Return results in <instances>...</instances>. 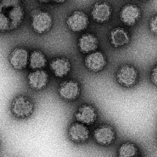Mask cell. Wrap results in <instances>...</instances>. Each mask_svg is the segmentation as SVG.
Wrapping results in <instances>:
<instances>
[{
  "instance_id": "1",
  "label": "cell",
  "mask_w": 157,
  "mask_h": 157,
  "mask_svg": "<svg viewBox=\"0 0 157 157\" xmlns=\"http://www.w3.org/2000/svg\"><path fill=\"white\" fill-rule=\"evenodd\" d=\"M13 113L16 117L24 118L30 116L34 110V105L32 101L24 96L16 97L11 105Z\"/></svg>"
},
{
  "instance_id": "3",
  "label": "cell",
  "mask_w": 157,
  "mask_h": 157,
  "mask_svg": "<svg viewBox=\"0 0 157 157\" xmlns=\"http://www.w3.org/2000/svg\"><path fill=\"white\" fill-rule=\"evenodd\" d=\"M136 70L132 66L125 65L121 67L117 75V81L121 85L126 87L133 86L137 79Z\"/></svg>"
},
{
  "instance_id": "17",
  "label": "cell",
  "mask_w": 157,
  "mask_h": 157,
  "mask_svg": "<svg viewBox=\"0 0 157 157\" xmlns=\"http://www.w3.org/2000/svg\"><path fill=\"white\" fill-rule=\"evenodd\" d=\"M140 156L138 148L131 142H126L119 147L118 157H137Z\"/></svg>"
},
{
  "instance_id": "14",
  "label": "cell",
  "mask_w": 157,
  "mask_h": 157,
  "mask_svg": "<svg viewBox=\"0 0 157 157\" xmlns=\"http://www.w3.org/2000/svg\"><path fill=\"white\" fill-rule=\"evenodd\" d=\"M50 66L51 69L57 77H64L70 71L71 65L69 61L64 58L54 59L50 63Z\"/></svg>"
},
{
  "instance_id": "21",
  "label": "cell",
  "mask_w": 157,
  "mask_h": 157,
  "mask_svg": "<svg viewBox=\"0 0 157 157\" xmlns=\"http://www.w3.org/2000/svg\"><path fill=\"white\" fill-rule=\"evenodd\" d=\"M150 27L151 32L157 35V15L154 16L151 20Z\"/></svg>"
},
{
  "instance_id": "20",
  "label": "cell",
  "mask_w": 157,
  "mask_h": 157,
  "mask_svg": "<svg viewBox=\"0 0 157 157\" xmlns=\"http://www.w3.org/2000/svg\"><path fill=\"white\" fill-rule=\"evenodd\" d=\"M9 26V22L8 18L2 13L0 16V27L2 30H7Z\"/></svg>"
},
{
  "instance_id": "7",
  "label": "cell",
  "mask_w": 157,
  "mask_h": 157,
  "mask_svg": "<svg viewBox=\"0 0 157 157\" xmlns=\"http://www.w3.org/2000/svg\"><path fill=\"white\" fill-rule=\"evenodd\" d=\"M89 23L88 16L84 13L81 11H77L73 13L67 21L70 29L74 32H79L85 29Z\"/></svg>"
},
{
  "instance_id": "8",
  "label": "cell",
  "mask_w": 157,
  "mask_h": 157,
  "mask_svg": "<svg viewBox=\"0 0 157 157\" xmlns=\"http://www.w3.org/2000/svg\"><path fill=\"white\" fill-rule=\"evenodd\" d=\"M140 10L138 7L133 4H128L124 7L120 12L122 21L127 25L135 24L140 17Z\"/></svg>"
},
{
  "instance_id": "18",
  "label": "cell",
  "mask_w": 157,
  "mask_h": 157,
  "mask_svg": "<svg viewBox=\"0 0 157 157\" xmlns=\"http://www.w3.org/2000/svg\"><path fill=\"white\" fill-rule=\"evenodd\" d=\"M46 59L44 55L40 51H34L30 56V67L33 69L44 67L46 64Z\"/></svg>"
},
{
  "instance_id": "9",
  "label": "cell",
  "mask_w": 157,
  "mask_h": 157,
  "mask_svg": "<svg viewBox=\"0 0 157 157\" xmlns=\"http://www.w3.org/2000/svg\"><path fill=\"white\" fill-rule=\"evenodd\" d=\"M59 93L64 99L68 101L75 100L80 93L78 84L73 81L65 82L59 87Z\"/></svg>"
},
{
  "instance_id": "12",
  "label": "cell",
  "mask_w": 157,
  "mask_h": 157,
  "mask_svg": "<svg viewBox=\"0 0 157 157\" xmlns=\"http://www.w3.org/2000/svg\"><path fill=\"white\" fill-rule=\"evenodd\" d=\"M105 63L104 56L100 52L92 53L85 59L86 66L89 69L94 71H98L102 69Z\"/></svg>"
},
{
  "instance_id": "11",
  "label": "cell",
  "mask_w": 157,
  "mask_h": 157,
  "mask_svg": "<svg viewBox=\"0 0 157 157\" xmlns=\"http://www.w3.org/2000/svg\"><path fill=\"white\" fill-rule=\"evenodd\" d=\"M111 14L110 6L106 2H99L94 5L92 11V16L96 21L104 22L110 18Z\"/></svg>"
},
{
  "instance_id": "13",
  "label": "cell",
  "mask_w": 157,
  "mask_h": 157,
  "mask_svg": "<svg viewBox=\"0 0 157 157\" xmlns=\"http://www.w3.org/2000/svg\"><path fill=\"white\" fill-rule=\"evenodd\" d=\"M48 75L44 71L37 70L30 73L28 80L30 86L35 89L40 90L46 85Z\"/></svg>"
},
{
  "instance_id": "22",
  "label": "cell",
  "mask_w": 157,
  "mask_h": 157,
  "mask_svg": "<svg viewBox=\"0 0 157 157\" xmlns=\"http://www.w3.org/2000/svg\"><path fill=\"white\" fill-rule=\"evenodd\" d=\"M151 77L152 82L157 85V67L153 69Z\"/></svg>"
},
{
  "instance_id": "15",
  "label": "cell",
  "mask_w": 157,
  "mask_h": 157,
  "mask_svg": "<svg viewBox=\"0 0 157 157\" xmlns=\"http://www.w3.org/2000/svg\"><path fill=\"white\" fill-rule=\"evenodd\" d=\"M111 41L115 47L122 46L129 42V36L127 32L122 28L113 29L111 33Z\"/></svg>"
},
{
  "instance_id": "4",
  "label": "cell",
  "mask_w": 157,
  "mask_h": 157,
  "mask_svg": "<svg viewBox=\"0 0 157 157\" xmlns=\"http://www.w3.org/2000/svg\"><path fill=\"white\" fill-rule=\"evenodd\" d=\"M90 130L84 124L79 122L74 123L70 127L68 136L72 141L77 143L85 142L90 137Z\"/></svg>"
},
{
  "instance_id": "19",
  "label": "cell",
  "mask_w": 157,
  "mask_h": 157,
  "mask_svg": "<svg viewBox=\"0 0 157 157\" xmlns=\"http://www.w3.org/2000/svg\"><path fill=\"white\" fill-rule=\"evenodd\" d=\"M23 16V11L21 7L19 6L13 8L10 13V18L12 21L11 26L13 27L18 25Z\"/></svg>"
},
{
  "instance_id": "10",
  "label": "cell",
  "mask_w": 157,
  "mask_h": 157,
  "mask_svg": "<svg viewBox=\"0 0 157 157\" xmlns=\"http://www.w3.org/2000/svg\"><path fill=\"white\" fill-rule=\"evenodd\" d=\"M10 61L11 65L15 69L24 68L28 63V52L26 49L21 48H16L11 54Z\"/></svg>"
},
{
  "instance_id": "2",
  "label": "cell",
  "mask_w": 157,
  "mask_h": 157,
  "mask_svg": "<svg viewBox=\"0 0 157 157\" xmlns=\"http://www.w3.org/2000/svg\"><path fill=\"white\" fill-rule=\"evenodd\" d=\"M116 132L113 128L109 125L100 126L94 129L93 137L97 143L102 146H108L115 140Z\"/></svg>"
},
{
  "instance_id": "5",
  "label": "cell",
  "mask_w": 157,
  "mask_h": 157,
  "mask_svg": "<svg viewBox=\"0 0 157 157\" xmlns=\"http://www.w3.org/2000/svg\"><path fill=\"white\" fill-rule=\"evenodd\" d=\"M97 116L95 108L90 105H82L75 114V117L78 122L87 125L93 124L97 119Z\"/></svg>"
},
{
  "instance_id": "16",
  "label": "cell",
  "mask_w": 157,
  "mask_h": 157,
  "mask_svg": "<svg viewBox=\"0 0 157 157\" xmlns=\"http://www.w3.org/2000/svg\"><path fill=\"white\" fill-rule=\"evenodd\" d=\"M98 40L94 36L90 34L83 35L79 40V46L82 51L89 53L97 48Z\"/></svg>"
},
{
  "instance_id": "24",
  "label": "cell",
  "mask_w": 157,
  "mask_h": 157,
  "mask_svg": "<svg viewBox=\"0 0 157 157\" xmlns=\"http://www.w3.org/2000/svg\"><path fill=\"white\" fill-rule=\"evenodd\" d=\"M140 157V156H138V157Z\"/></svg>"
},
{
  "instance_id": "23",
  "label": "cell",
  "mask_w": 157,
  "mask_h": 157,
  "mask_svg": "<svg viewBox=\"0 0 157 157\" xmlns=\"http://www.w3.org/2000/svg\"><path fill=\"white\" fill-rule=\"evenodd\" d=\"M19 2L18 1H3L2 3V5H3V6H13V5H17V3Z\"/></svg>"
},
{
  "instance_id": "6",
  "label": "cell",
  "mask_w": 157,
  "mask_h": 157,
  "mask_svg": "<svg viewBox=\"0 0 157 157\" xmlns=\"http://www.w3.org/2000/svg\"><path fill=\"white\" fill-rule=\"evenodd\" d=\"M52 22V17L49 13L45 11H39L34 15L32 25L35 31L42 33L50 28Z\"/></svg>"
}]
</instances>
